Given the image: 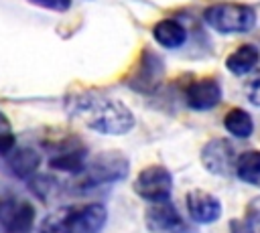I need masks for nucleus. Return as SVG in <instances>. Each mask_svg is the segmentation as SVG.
I'll return each mask as SVG.
<instances>
[{
    "mask_svg": "<svg viewBox=\"0 0 260 233\" xmlns=\"http://www.w3.org/2000/svg\"><path fill=\"white\" fill-rule=\"evenodd\" d=\"M65 111L73 122L104 136H124L134 128V113L128 105L104 93L69 95Z\"/></svg>",
    "mask_w": 260,
    "mask_h": 233,
    "instance_id": "obj_1",
    "label": "nucleus"
},
{
    "mask_svg": "<svg viewBox=\"0 0 260 233\" xmlns=\"http://www.w3.org/2000/svg\"><path fill=\"white\" fill-rule=\"evenodd\" d=\"M106 221L108 211L100 203L65 205L43 219L39 233H102Z\"/></svg>",
    "mask_w": 260,
    "mask_h": 233,
    "instance_id": "obj_2",
    "label": "nucleus"
},
{
    "mask_svg": "<svg viewBox=\"0 0 260 233\" xmlns=\"http://www.w3.org/2000/svg\"><path fill=\"white\" fill-rule=\"evenodd\" d=\"M130 172V160L122 150H104L85 162V168L79 172V188H93L102 184L120 182Z\"/></svg>",
    "mask_w": 260,
    "mask_h": 233,
    "instance_id": "obj_3",
    "label": "nucleus"
},
{
    "mask_svg": "<svg viewBox=\"0 0 260 233\" xmlns=\"http://www.w3.org/2000/svg\"><path fill=\"white\" fill-rule=\"evenodd\" d=\"M205 22L223 34L232 32H248L256 24V12L252 6L246 4H234V2H223V4H213L205 8L203 12Z\"/></svg>",
    "mask_w": 260,
    "mask_h": 233,
    "instance_id": "obj_4",
    "label": "nucleus"
},
{
    "mask_svg": "<svg viewBox=\"0 0 260 233\" xmlns=\"http://www.w3.org/2000/svg\"><path fill=\"white\" fill-rule=\"evenodd\" d=\"M132 188L140 199H144L148 203L167 201L173 190V176L165 166L150 164L136 174Z\"/></svg>",
    "mask_w": 260,
    "mask_h": 233,
    "instance_id": "obj_5",
    "label": "nucleus"
},
{
    "mask_svg": "<svg viewBox=\"0 0 260 233\" xmlns=\"http://www.w3.org/2000/svg\"><path fill=\"white\" fill-rule=\"evenodd\" d=\"M162 75H165V65H162L160 57L156 53H152V51H142V57H140L134 73L130 75L128 85L134 91L152 93L160 85Z\"/></svg>",
    "mask_w": 260,
    "mask_h": 233,
    "instance_id": "obj_6",
    "label": "nucleus"
},
{
    "mask_svg": "<svg viewBox=\"0 0 260 233\" xmlns=\"http://www.w3.org/2000/svg\"><path fill=\"white\" fill-rule=\"evenodd\" d=\"M236 150L234 146L219 138V140H209L203 150H201V164L205 170L217 176H230L236 170Z\"/></svg>",
    "mask_w": 260,
    "mask_h": 233,
    "instance_id": "obj_7",
    "label": "nucleus"
},
{
    "mask_svg": "<svg viewBox=\"0 0 260 233\" xmlns=\"http://www.w3.org/2000/svg\"><path fill=\"white\" fill-rule=\"evenodd\" d=\"M144 221L152 233H181V231H185L183 217L169 199L158 201V203H150V207L144 213Z\"/></svg>",
    "mask_w": 260,
    "mask_h": 233,
    "instance_id": "obj_8",
    "label": "nucleus"
},
{
    "mask_svg": "<svg viewBox=\"0 0 260 233\" xmlns=\"http://www.w3.org/2000/svg\"><path fill=\"white\" fill-rule=\"evenodd\" d=\"M185 101L195 111H205L221 101V87L213 77H203L193 81L185 91Z\"/></svg>",
    "mask_w": 260,
    "mask_h": 233,
    "instance_id": "obj_9",
    "label": "nucleus"
},
{
    "mask_svg": "<svg viewBox=\"0 0 260 233\" xmlns=\"http://www.w3.org/2000/svg\"><path fill=\"white\" fill-rule=\"evenodd\" d=\"M185 203H187V211L191 215L193 221L197 223H213L219 219L221 215V203L217 197H213L211 192L207 190H201V188H193L187 192L185 197Z\"/></svg>",
    "mask_w": 260,
    "mask_h": 233,
    "instance_id": "obj_10",
    "label": "nucleus"
},
{
    "mask_svg": "<svg viewBox=\"0 0 260 233\" xmlns=\"http://www.w3.org/2000/svg\"><path fill=\"white\" fill-rule=\"evenodd\" d=\"M6 160H8L10 172L18 178H30L32 174H37V170L41 166L39 152L28 148V146H22V148L14 146V150L6 154Z\"/></svg>",
    "mask_w": 260,
    "mask_h": 233,
    "instance_id": "obj_11",
    "label": "nucleus"
},
{
    "mask_svg": "<svg viewBox=\"0 0 260 233\" xmlns=\"http://www.w3.org/2000/svg\"><path fill=\"white\" fill-rule=\"evenodd\" d=\"M152 36L165 49H179L187 41V30L179 20L162 18L152 26Z\"/></svg>",
    "mask_w": 260,
    "mask_h": 233,
    "instance_id": "obj_12",
    "label": "nucleus"
},
{
    "mask_svg": "<svg viewBox=\"0 0 260 233\" xmlns=\"http://www.w3.org/2000/svg\"><path fill=\"white\" fill-rule=\"evenodd\" d=\"M258 59H260V53H258V49L254 45H242L234 53L228 55L225 67L234 75H246L256 67Z\"/></svg>",
    "mask_w": 260,
    "mask_h": 233,
    "instance_id": "obj_13",
    "label": "nucleus"
},
{
    "mask_svg": "<svg viewBox=\"0 0 260 233\" xmlns=\"http://www.w3.org/2000/svg\"><path fill=\"white\" fill-rule=\"evenodd\" d=\"M85 150L83 148H69L53 158H49V168L59 170V172H67V174H79L85 168Z\"/></svg>",
    "mask_w": 260,
    "mask_h": 233,
    "instance_id": "obj_14",
    "label": "nucleus"
},
{
    "mask_svg": "<svg viewBox=\"0 0 260 233\" xmlns=\"http://www.w3.org/2000/svg\"><path fill=\"white\" fill-rule=\"evenodd\" d=\"M236 174L240 180L260 186V152L248 150V152L240 154L236 160Z\"/></svg>",
    "mask_w": 260,
    "mask_h": 233,
    "instance_id": "obj_15",
    "label": "nucleus"
},
{
    "mask_svg": "<svg viewBox=\"0 0 260 233\" xmlns=\"http://www.w3.org/2000/svg\"><path fill=\"white\" fill-rule=\"evenodd\" d=\"M223 126L225 130L236 136V138H248L252 132H254V122H252V115L242 109V107H234L225 113L223 118Z\"/></svg>",
    "mask_w": 260,
    "mask_h": 233,
    "instance_id": "obj_16",
    "label": "nucleus"
},
{
    "mask_svg": "<svg viewBox=\"0 0 260 233\" xmlns=\"http://www.w3.org/2000/svg\"><path fill=\"white\" fill-rule=\"evenodd\" d=\"M35 223V209L30 203L20 201L14 203L10 221H8V233H28Z\"/></svg>",
    "mask_w": 260,
    "mask_h": 233,
    "instance_id": "obj_17",
    "label": "nucleus"
},
{
    "mask_svg": "<svg viewBox=\"0 0 260 233\" xmlns=\"http://www.w3.org/2000/svg\"><path fill=\"white\" fill-rule=\"evenodd\" d=\"M16 146V138L12 134V128H10V122L8 118L0 111V154L6 156L8 152H12Z\"/></svg>",
    "mask_w": 260,
    "mask_h": 233,
    "instance_id": "obj_18",
    "label": "nucleus"
},
{
    "mask_svg": "<svg viewBox=\"0 0 260 233\" xmlns=\"http://www.w3.org/2000/svg\"><path fill=\"white\" fill-rule=\"evenodd\" d=\"M30 178H32V180L28 182V186L32 188V192H35L41 201H47V199L51 197V190L55 188V180H53L51 176H37V174H32Z\"/></svg>",
    "mask_w": 260,
    "mask_h": 233,
    "instance_id": "obj_19",
    "label": "nucleus"
},
{
    "mask_svg": "<svg viewBox=\"0 0 260 233\" xmlns=\"http://www.w3.org/2000/svg\"><path fill=\"white\" fill-rule=\"evenodd\" d=\"M26 2L39 8H45V10H53V12H65L71 6V0H26Z\"/></svg>",
    "mask_w": 260,
    "mask_h": 233,
    "instance_id": "obj_20",
    "label": "nucleus"
},
{
    "mask_svg": "<svg viewBox=\"0 0 260 233\" xmlns=\"http://www.w3.org/2000/svg\"><path fill=\"white\" fill-rule=\"evenodd\" d=\"M246 221L250 223L252 229H258V227H260V197H256V199H252V201L248 203Z\"/></svg>",
    "mask_w": 260,
    "mask_h": 233,
    "instance_id": "obj_21",
    "label": "nucleus"
},
{
    "mask_svg": "<svg viewBox=\"0 0 260 233\" xmlns=\"http://www.w3.org/2000/svg\"><path fill=\"white\" fill-rule=\"evenodd\" d=\"M246 97L252 105H258L260 107V73L256 77H252L246 85Z\"/></svg>",
    "mask_w": 260,
    "mask_h": 233,
    "instance_id": "obj_22",
    "label": "nucleus"
},
{
    "mask_svg": "<svg viewBox=\"0 0 260 233\" xmlns=\"http://www.w3.org/2000/svg\"><path fill=\"white\" fill-rule=\"evenodd\" d=\"M16 201H2L0 203V233H8V221L12 215Z\"/></svg>",
    "mask_w": 260,
    "mask_h": 233,
    "instance_id": "obj_23",
    "label": "nucleus"
},
{
    "mask_svg": "<svg viewBox=\"0 0 260 233\" xmlns=\"http://www.w3.org/2000/svg\"><path fill=\"white\" fill-rule=\"evenodd\" d=\"M230 233H256V231L250 227L248 221H238V219H234V221H230Z\"/></svg>",
    "mask_w": 260,
    "mask_h": 233,
    "instance_id": "obj_24",
    "label": "nucleus"
},
{
    "mask_svg": "<svg viewBox=\"0 0 260 233\" xmlns=\"http://www.w3.org/2000/svg\"><path fill=\"white\" fill-rule=\"evenodd\" d=\"M254 231H256V233H260V227H258V229H254Z\"/></svg>",
    "mask_w": 260,
    "mask_h": 233,
    "instance_id": "obj_25",
    "label": "nucleus"
}]
</instances>
